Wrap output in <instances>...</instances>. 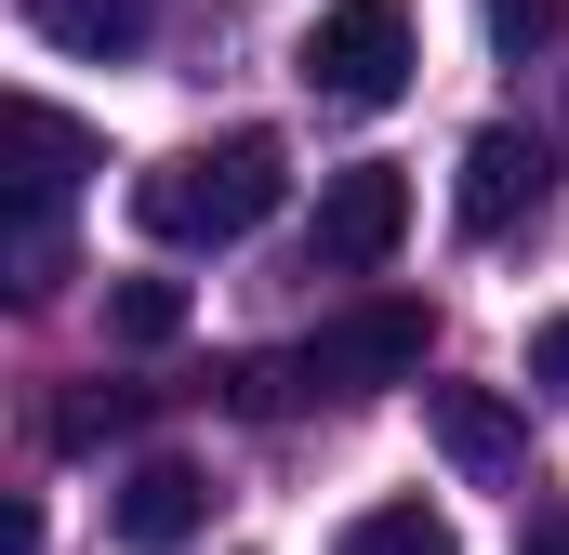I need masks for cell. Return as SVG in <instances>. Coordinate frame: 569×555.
<instances>
[{"label": "cell", "mask_w": 569, "mask_h": 555, "mask_svg": "<svg viewBox=\"0 0 569 555\" xmlns=\"http://www.w3.org/2000/svg\"><path fill=\"white\" fill-rule=\"evenodd\" d=\"M159 13H172V0H27V27H40L53 53H93V67H120Z\"/></svg>", "instance_id": "9"}, {"label": "cell", "mask_w": 569, "mask_h": 555, "mask_svg": "<svg viewBox=\"0 0 569 555\" xmlns=\"http://www.w3.org/2000/svg\"><path fill=\"white\" fill-rule=\"evenodd\" d=\"M279 185H291L279 133H212V145H172V159L133 172V225L172 239V252H226L279 212Z\"/></svg>", "instance_id": "1"}, {"label": "cell", "mask_w": 569, "mask_h": 555, "mask_svg": "<svg viewBox=\"0 0 569 555\" xmlns=\"http://www.w3.org/2000/svg\"><path fill=\"white\" fill-rule=\"evenodd\" d=\"M477 27H490V53H557L569 0H477Z\"/></svg>", "instance_id": "13"}, {"label": "cell", "mask_w": 569, "mask_h": 555, "mask_svg": "<svg viewBox=\"0 0 569 555\" xmlns=\"http://www.w3.org/2000/svg\"><path fill=\"white\" fill-rule=\"evenodd\" d=\"M425 344H437L425 304H358V317H331V331L291 344V397H385V384H425Z\"/></svg>", "instance_id": "3"}, {"label": "cell", "mask_w": 569, "mask_h": 555, "mask_svg": "<svg viewBox=\"0 0 569 555\" xmlns=\"http://www.w3.org/2000/svg\"><path fill=\"white\" fill-rule=\"evenodd\" d=\"M543 199H557V145H543V133H517V120L463 133V185H450L463 239H517V225H530Z\"/></svg>", "instance_id": "5"}, {"label": "cell", "mask_w": 569, "mask_h": 555, "mask_svg": "<svg viewBox=\"0 0 569 555\" xmlns=\"http://www.w3.org/2000/svg\"><path fill=\"white\" fill-rule=\"evenodd\" d=\"M107 344H133V357L186 344V278H120L107 291Z\"/></svg>", "instance_id": "10"}, {"label": "cell", "mask_w": 569, "mask_h": 555, "mask_svg": "<svg viewBox=\"0 0 569 555\" xmlns=\"http://www.w3.org/2000/svg\"><path fill=\"white\" fill-rule=\"evenodd\" d=\"M331 555H463V543H450V516H425V503H371Z\"/></svg>", "instance_id": "12"}, {"label": "cell", "mask_w": 569, "mask_h": 555, "mask_svg": "<svg viewBox=\"0 0 569 555\" xmlns=\"http://www.w3.org/2000/svg\"><path fill=\"white\" fill-rule=\"evenodd\" d=\"M13 159H27V172H13V185H27V212H67V185L93 172V133H80L67 107H40V93H27V107H13Z\"/></svg>", "instance_id": "8"}, {"label": "cell", "mask_w": 569, "mask_h": 555, "mask_svg": "<svg viewBox=\"0 0 569 555\" xmlns=\"http://www.w3.org/2000/svg\"><path fill=\"white\" fill-rule=\"evenodd\" d=\"M133 423H146V384H80V397H53V450H107Z\"/></svg>", "instance_id": "11"}, {"label": "cell", "mask_w": 569, "mask_h": 555, "mask_svg": "<svg viewBox=\"0 0 569 555\" xmlns=\"http://www.w3.org/2000/svg\"><path fill=\"white\" fill-rule=\"evenodd\" d=\"M199 529H212V476L172 463V450H146L133 476L107 490V543H120V555H186Z\"/></svg>", "instance_id": "6"}, {"label": "cell", "mask_w": 569, "mask_h": 555, "mask_svg": "<svg viewBox=\"0 0 569 555\" xmlns=\"http://www.w3.org/2000/svg\"><path fill=\"white\" fill-rule=\"evenodd\" d=\"M305 93L345 107V120L398 107V93H411V0H331V13L305 27Z\"/></svg>", "instance_id": "2"}, {"label": "cell", "mask_w": 569, "mask_h": 555, "mask_svg": "<svg viewBox=\"0 0 569 555\" xmlns=\"http://www.w3.org/2000/svg\"><path fill=\"white\" fill-rule=\"evenodd\" d=\"M425 423H437V450H450V463H463L477 490H503V476L530 463V423L503 411L490 384H425Z\"/></svg>", "instance_id": "7"}, {"label": "cell", "mask_w": 569, "mask_h": 555, "mask_svg": "<svg viewBox=\"0 0 569 555\" xmlns=\"http://www.w3.org/2000/svg\"><path fill=\"white\" fill-rule=\"evenodd\" d=\"M517 555H569V516H530V529H517Z\"/></svg>", "instance_id": "15"}, {"label": "cell", "mask_w": 569, "mask_h": 555, "mask_svg": "<svg viewBox=\"0 0 569 555\" xmlns=\"http://www.w3.org/2000/svg\"><path fill=\"white\" fill-rule=\"evenodd\" d=\"M398 239H411V172H398V159H345V172L318 185V225H305V252H318L331 278H371Z\"/></svg>", "instance_id": "4"}, {"label": "cell", "mask_w": 569, "mask_h": 555, "mask_svg": "<svg viewBox=\"0 0 569 555\" xmlns=\"http://www.w3.org/2000/svg\"><path fill=\"white\" fill-rule=\"evenodd\" d=\"M530 384H557V397H569V317H543V331H530Z\"/></svg>", "instance_id": "14"}]
</instances>
